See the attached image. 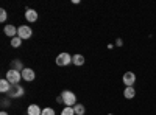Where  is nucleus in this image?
<instances>
[{
	"label": "nucleus",
	"mask_w": 156,
	"mask_h": 115,
	"mask_svg": "<svg viewBox=\"0 0 156 115\" xmlns=\"http://www.w3.org/2000/svg\"><path fill=\"white\" fill-rule=\"evenodd\" d=\"M55 62H56L58 67H66V66H69V64H72V56L69 53H59L56 56Z\"/></svg>",
	"instance_id": "4"
},
{
	"label": "nucleus",
	"mask_w": 156,
	"mask_h": 115,
	"mask_svg": "<svg viewBox=\"0 0 156 115\" xmlns=\"http://www.w3.org/2000/svg\"><path fill=\"white\" fill-rule=\"evenodd\" d=\"M42 115H56V113H55L53 107H45V109H42Z\"/></svg>",
	"instance_id": "18"
},
{
	"label": "nucleus",
	"mask_w": 156,
	"mask_h": 115,
	"mask_svg": "<svg viewBox=\"0 0 156 115\" xmlns=\"http://www.w3.org/2000/svg\"><path fill=\"white\" fill-rule=\"evenodd\" d=\"M31 34H33V30H31V27H28V25H22V27L17 28V36L20 37L22 41L30 39Z\"/></svg>",
	"instance_id": "5"
},
{
	"label": "nucleus",
	"mask_w": 156,
	"mask_h": 115,
	"mask_svg": "<svg viewBox=\"0 0 156 115\" xmlns=\"http://www.w3.org/2000/svg\"><path fill=\"white\" fill-rule=\"evenodd\" d=\"M115 45H117V47H122V45H123V41H122V39H117V41H115Z\"/></svg>",
	"instance_id": "21"
},
{
	"label": "nucleus",
	"mask_w": 156,
	"mask_h": 115,
	"mask_svg": "<svg viewBox=\"0 0 156 115\" xmlns=\"http://www.w3.org/2000/svg\"><path fill=\"white\" fill-rule=\"evenodd\" d=\"M122 81H123L125 87H133L134 83H136V75H134V72H125L123 76H122Z\"/></svg>",
	"instance_id": "6"
},
{
	"label": "nucleus",
	"mask_w": 156,
	"mask_h": 115,
	"mask_svg": "<svg viewBox=\"0 0 156 115\" xmlns=\"http://www.w3.org/2000/svg\"><path fill=\"white\" fill-rule=\"evenodd\" d=\"M61 98H62V104H66L69 107H73L76 104V95L70 90H62L61 92Z\"/></svg>",
	"instance_id": "1"
},
{
	"label": "nucleus",
	"mask_w": 156,
	"mask_h": 115,
	"mask_svg": "<svg viewBox=\"0 0 156 115\" xmlns=\"http://www.w3.org/2000/svg\"><path fill=\"white\" fill-rule=\"evenodd\" d=\"M0 115H8V112L6 110H2V112H0Z\"/></svg>",
	"instance_id": "22"
},
{
	"label": "nucleus",
	"mask_w": 156,
	"mask_h": 115,
	"mask_svg": "<svg viewBox=\"0 0 156 115\" xmlns=\"http://www.w3.org/2000/svg\"><path fill=\"white\" fill-rule=\"evenodd\" d=\"M5 78L8 79V83H9L11 86H14V84H19V81L22 79V73L17 72V70H14V69H9V70L6 72Z\"/></svg>",
	"instance_id": "2"
},
{
	"label": "nucleus",
	"mask_w": 156,
	"mask_h": 115,
	"mask_svg": "<svg viewBox=\"0 0 156 115\" xmlns=\"http://www.w3.org/2000/svg\"><path fill=\"white\" fill-rule=\"evenodd\" d=\"M61 115H75V112H73V107H69V106H66L62 110H61Z\"/></svg>",
	"instance_id": "17"
},
{
	"label": "nucleus",
	"mask_w": 156,
	"mask_h": 115,
	"mask_svg": "<svg viewBox=\"0 0 156 115\" xmlns=\"http://www.w3.org/2000/svg\"><path fill=\"white\" fill-rule=\"evenodd\" d=\"M11 69H14V70H17V72L22 73V70H23L25 67H23V62H22L20 59H14V61H12V67H11Z\"/></svg>",
	"instance_id": "14"
},
{
	"label": "nucleus",
	"mask_w": 156,
	"mask_h": 115,
	"mask_svg": "<svg viewBox=\"0 0 156 115\" xmlns=\"http://www.w3.org/2000/svg\"><path fill=\"white\" fill-rule=\"evenodd\" d=\"M37 11L36 9H31V8H27V11H25V19H27V22L30 23H34L37 20Z\"/></svg>",
	"instance_id": "8"
},
{
	"label": "nucleus",
	"mask_w": 156,
	"mask_h": 115,
	"mask_svg": "<svg viewBox=\"0 0 156 115\" xmlns=\"http://www.w3.org/2000/svg\"><path fill=\"white\" fill-rule=\"evenodd\" d=\"M3 33L8 36V37H11V39H12V37H16L17 36V28L14 27V25H5V28H3Z\"/></svg>",
	"instance_id": "9"
},
{
	"label": "nucleus",
	"mask_w": 156,
	"mask_h": 115,
	"mask_svg": "<svg viewBox=\"0 0 156 115\" xmlns=\"http://www.w3.org/2000/svg\"><path fill=\"white\" fill-rule=\"evenodd\" d=\"M123 96L126 100H131L136 96V89L134 87H125V90H123Z\"/></svg>",
	"instance_id": "13"
},
{
	"label": "nucleus",
	"mask_w": 156,
	"mask_h": 115,
	"mask_svg": "<svg viewBox=\"0 0 156 115\" xmlns=\"http://www.w3.org/2000/svg\"><path fill=\"white\" fill-rule=\"evenodd\" d=\"M9 89H11V84L8 83L6 78L0 79V92H2V93H8V92H9Z\"/></svg>",
	"instance_id": "12"
},
{
	"label": "nucleus",
	"mask_w": 156,
	"mask_h": 115,
	"mask_svg": "<svg viewBox=\"0 0 156 115\" xmlns=\"http://www.w3.org/2000/svg\"><path fill=\"white\" fill-rule=\"evenodd\" d=\"M11 47H14V48H17V47H20V44H22V39H20V37L19 36H16V37H12V39H11Z\"/></svg>",
	"instance_id": "16"
},
{
	"label": "nucleus",
	"mask_w": 156,
	"mask_h": 115,
	"mask_svg": "<svg viewBox=\"0 0 156 115\" xmlns=\"http://www.w3.org/2000/svg\"><path fill=\"white\" fill-rule=\"evenodd\" d=\"M108 115H112V113H108Z\"/></svg>",
	"instance_id": "23"
},
{
	"label": "nucleus",
	"mask_w": 156,
	"mask_h": 115,
	"mask_svg": "<svg viewBox=\"0 0 156 115\" xmlns=\"http://www.w3.org/2000/svg\"><path fill=\"white\" fill-rule=\"evenodd\" d=\"M6 17H8L6 11L2 8V9H0V22H2V23H5V22H6Z\"/></svg>",
	"instance_id": "19"
},
{
	"label": "nucleus",
	"mask_w": 156,
	"mask_h": 115,
	"mask_svg": "<svg viewBox=\"0 0 156 115\" xmlns=\"http://www.w3.org/2000/svg\"><path fill=\"white\" fill-rule=\"evenodd\" d=\"M9 104H11L9 98H2V106H3V107H6V106H9Z\"/></svg>",
	"instance_id": "20"
},
{
	"label": "nucleus",
	"mask_w": 156,
	"mask_h": 115,
	"mask_svg": "<svg viewBox=\"0 0 156 115\" xmlns=\"http://www.w3.org/2000/svg\"><path fill=\"white\" fill-rule=\"evenodd\" d=\"M27 115H42V109L37 104H30L27 109Z\"/></svg>",
	"instance_id": "10"
},
{
	"label": "nucleus",
	"mask_w": 156,
	"mask_h": 115,
	"mask_svg": "<svg viewBox=\"0 0 156 115\" xmlns=\"http://www.w3.org/2000/svg\"><path fill=\"white\" fill-rule=\"evenodd\" d=\"M25 95V89L19 84H14V86H11L9 89V92H8V96L12 98V100H16V98H22Z\"/></svg>",
	"instance_id": "3"
},
{
	"label": "nucleus",
	"mask_w": 156,
	"mask_h": 115,
	"mask_svg": "<svg viewBox=\"0 0 156 115\" xmlns=\"http://www.w3.org/2000/svg\"><path fill=\"white\" fill-rule=\"evenodd\" d=\"M73 112H75V115H84L86 113V107L83 106V104H75L73 106Z\"/></svg>",
	"instance_id": "15"
},
{
	"label": "nucleus",
	"mask_w": 156,
	"mask_h": 115,
	"mask_svg": "<svg viewBox=\"0 0 156 115\" xmlns=\"http://www.w3.org/2000/svg\"><path fill=\"white\" fill-rule=\"evenodd\" d=\"M84 62H86V59H84L83 55H73L72 56V64H73V66H76V67H81Z\"/></svg>",
	"instance_id": "11"
},
{
	"label": "nucleus",
	"mask_w": 156,
	"mask_h": 115,
	"mask_svg": "<svg viewBox=\"0 0 156 115\" xmlns=\"http://www.w3.org/2000/svg\"><path fill=\"white\" fill-rule=\"evenodd\" d=\"M34 78H36V73H34V70H33V69L25 67V69L22 70V79H23V81L31 83V81H34Z\"/></svg>",
	"instance_id": "7"
}]
</instances>
